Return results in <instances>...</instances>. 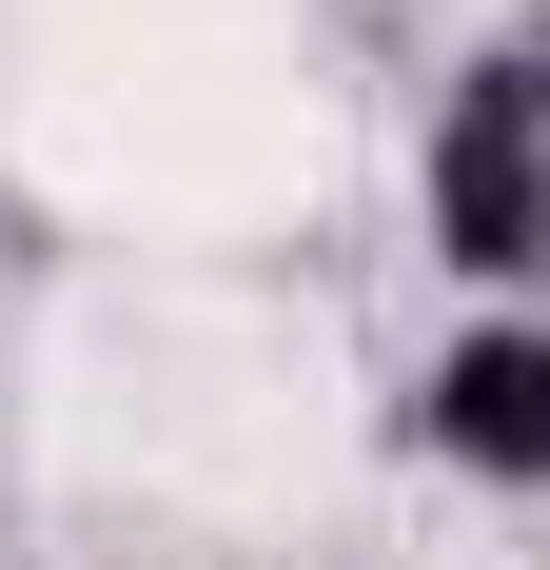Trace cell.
<instances>
[{"label":"cell","mask_w":550,"mask_h":570,"mask_svg":"<svg viewBox=\"0 0 550 570\" xmlns=\"http://www.w3.org/2000/svg\"><path fill=\"white\" fill-rule=\"evenodd\" d=\"M413 256L492 315H550V0L413 99Z\"/></svg>","instance_id":"cell-1"},{"label":"cell","mask_w":550,"mask_h":570,"mask_svg":"<svg viewBox=\"0 0 550 570\" xmlns=\"http://www.w3.org/2000/svg\"><path fill=\"white\" fill-rule=\"evenodd\" d=\"M393 453L492 492V512H550V315H492L452 295V335L393 374Z\"/></svg>","instance_id":"cell-2"}]
</instances>
